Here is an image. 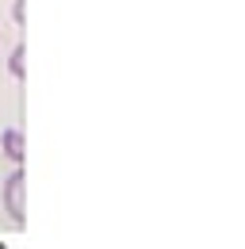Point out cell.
<instances>
[{
    "label": "cell",
    "mask_w": 245,
    "mask_h": 249,
    "mask_svg": "<svg viewBox=\"0 0 245 249\" xmlns=\"http://www.w3.org/2000/svg\"><path fill=\"white\" fill-rule=\"evenodd\" d=\"M12 19L23 27V19H27V0H16V4H12Z\"/></svg>",
    "instance_id": "obj_4"
},
{
    "label": "cell",
    "mask_w": 245,
    "mask_h": 249,
    "mask_svg": "<svg viewBox=\"0 0 245 249\" xmlns=\"http://www.w3.org/2000/svg\"><path fill=\"white\" fill-rule=\"evenodd\" d=\"M0 150H4V157H8V161L23 165V157H27V150H23V130H19V126L0 130Z\"/></svg>",
    "instance_id": "obj_2"
},
{
    "label": "cell",
    "mask_w": 245,
    "mask_h": 249,
    "mask_svg": "<svg viewBox=\"0 0 245 249\" xmlns=\"http://www.w3.org/2000/svg\"><path fill=\"white\" fill-rule=\"evenodd\" d=\"M8 73H12L16 81H23V77H27V46H23V42H16V46H12V54H8Z\"/></svg>",
    "instance_id": "obj_3"
},
{
    "label": "cell",
    "mask_w": 245,
    "mask_h": 249,
    "mask_svg": "<svg viewBox=\"0 0 245 249\" xmlns=\"http://www.w3.org/2000/svg\"><path fill=\"white\" fill-rule=\"evenodd\" d=\"M23 196H27V177H23V165H16V169L0 180V207L12 215V222H16V226H23V222H27Z\"/></svg>",
    "instance_id": "obj_1"
}]
</instances>
